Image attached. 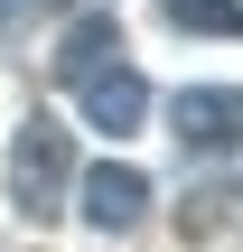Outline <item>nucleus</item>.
Instances as JSON below:
<instances>
[{
	"instance_id": "f257e3e1",
	"label": "nucleus",
	"mask_w": 243,
	"mask_h": 252,
	"mask_svg": "<svg viewBox=\"0 0 243 252\" xmlns=\"http://www.w3.org/2000/svg\"><path fill=\"white\" fill-rule=\"evenodd\" d=\"M0 178H9V206H19L28 224H56L66 196H75V140H66V122H56V112H28Z\"/></svg>"
},
{
	"instance_id": "f03ea898",
	"label": "nucleus",
	"mask_w": 243,
	"mask_h": 252,
	"mask_svg": "<svg viewBox=\"0 0 243 252\" xmlns=\"http://www.w3.org/2000/svg\"><path fill=\"white\" fill-rule=\"evenodd\" d=\"M169 140L187 159H234L243 150V84H178L169 94Z\"/></svg>"
},
{
	"instance_id": "7ed1b4c3",
	"label": "nucleus",
	"mask_w": 243,
	"mask_h": 252,
	"mask_svg": "<svg viewBox=\"0 0 243 252\" xmlns=\"http://www.w3.org/2000/svg\"><path fill=\"white\" fill-rule=\"evenodd\" d=\"M75 215H84L94 234H131V224L150 215V178H140L131 159H103V168L75 178Z\"/></svg>"
},
{
	"instance_id": "20e7f679",
	"label": "nucleus",
	"mask_w": 243,
	"mask_h": 252,
	"mask_svg": "<svg viewBox=\"0 0 243 252\" xmlns=\"http://www.w3.org/2000/svg\"><path fill=\"white\" fill-rule=\"evenodd\" d=\"M75 103H84V122H94V131H112V140H122V131H140V122H150V75L112 56V65H94V75L75 84Z\"/></svg>"
},
{
	"instance_id": "39448f33",
	"label": "nucleus",
	"mask_w": 243,
	"mask_h": 252,
	"mask_svg": "<svg viewBox=\"0 0 243 252\" xmlns=\"http://www.w3.org/2000/svg\"><path fill=\"white\" fill-rule=\"evenodd\" d=\"M112 56H122V19L94 0V9L56 37V56H47V65H56V84H84V75H94V65H112Z\"/></svg>"
},
{
	"instance_id": "423d86ee",
	"label": "nucleus",
	"mask_w": 243,
	"mask_h": 252,
	"mask_svg": "<svg viewBox=\"0 0 243 252\" xmlns=\"http://www.w3.org/2000/svg\"><path fill=\"white\" fill-rule=\"evenodd\" d=\"M178 37H243V0H159Z\"/></svg>"
}]
</instances>
